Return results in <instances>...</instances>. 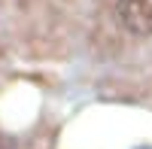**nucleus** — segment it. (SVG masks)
Instances as JSON below:
<instances>
[{"mask_svg": "<svg viewBox=\"0 0 152 149\" xmlns=\"http://www.w3.org/2000/svg\"><path fill=\"white\" fill-rule=\"evenodd\" d=\"M143 149H146V146H143Z\"/></svg>", "mask_w": 152, "mask_h": 149, "instance_id": "obj_2", "label": "nucleus"}, {"mask_svg": "<svg viewBox=\"0 0 152 149\" xmlns=\"http://www.w3.org/2000/svg\"><path fill=\"white\" fill-rule=\"evenodd\" d=\"M116 18L134 37H152V0H116Z\"/></svg>", "mask_w": 152, "mask_h": 149, "instance_id": "obj_1", "label": "nucleus"}]
</instances>
